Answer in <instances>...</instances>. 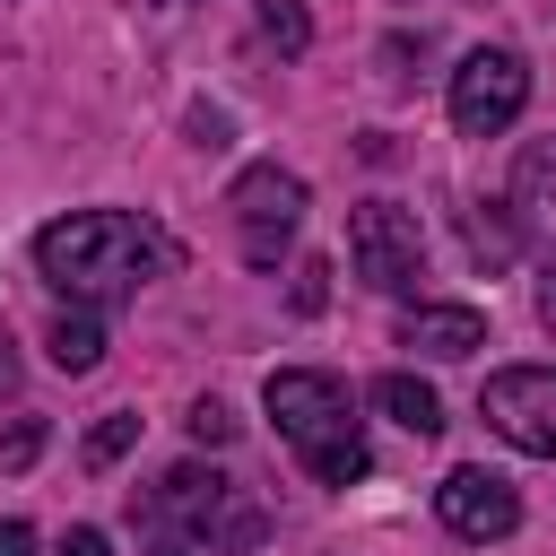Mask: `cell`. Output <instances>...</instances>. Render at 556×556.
I'll use <instances>...</instances> for the list:
<instances>
[{
  "label": "cell",
  "instance_id": "16",
  "mask_svg": "<svg viewBox=\"0 0 556 556\" xmlns=\"http://www.w3.org/2000/svg\"><path fill=\"white\" fill-rule=\"evenodd\" d=\"M182 426H191V443H208V452H217V443H235V408H226V400H191V417H182Z\"/></svg>",
  "mask_w": 556,
  "mask_h": 556
},
{
  "label": "cell",
  "instance_id": "1",
  "mask_svg": "<svg viewBox=\"0 0 556 556\" xmlns=\"http://www.w3.org/2000/svg\"><path fill=\"white\" fill-rule=\"evenodd\" d=\"M174 261V243L139 217V208H70L35 235V269L52 295H70L78 313H113L130 304L156 269Z\"/></svg>",
  "mask_w": 556,
  "mask_h": 556
},
{
  "label": "cell",
  "instance_id": "9",
  "mask_svg": "<svg viewBox=\"0 0 556 556\" xmlns=\"http://www.w3.org/2000/svg\"><path fill=\"white\" fill-rule=\"evenodd\" d=\"M513 235L547 261L556 278V139H530L521 165H513Z\"/></svg>",
  "mask_w": 556,
  "mask_h": 556
},
{
  "label": "cell",
  "instance_id": "18",
  "mask_svg": "<svg viewBox=\"0 0 556 556\" xmlns=\"http://www.w3.org/2000/svg\"><path fill=\"white\" fill-rule=\"evenodd\" d=\"M330 304V261H304L295 269V313H321Z\"/></svg>",
  "mask_w": 556,
  "mask_h": 556
},
{
  "label": "cell",
  "instance_id": "20",
  "mask_svg": "<svg viewBox=\"0 0 556 556\" xmlns=\"http://www.w3.org/2000/svg\"><path fill=\"white\" fill-rule=\"evenodd\" d=\"M0 556H35V530H26V521H9V513H0Z\"/></svg>",
  "mask_w": 556,
  "mask_h": 556
},
{
  "label": "cell",
  "instance_id": "4",
  "mask_svg": "<svg viewBox=\"0 0 556 556\" xmlns=\"http://www.w3.org/2000/svg\"><path fill=\"white\" fill-rule=\"evenodd\" d=\"M348 261L374 295H417L426 278V235H417V208L400 200H356L348 208Z\"/></svg>",
  "mask_w": 556,
  "mask_h": 556
},
{
  "label": "cell",
  "instance_id": "8",
  "mask_svg": "<svg viewBox=\"0 0 556 556\" xmlns=\"http://www.w3.org/2000/svg\"><path fill=\"white\" fill-rule=\"evenodd\" d=\"M434 513H443L452 539H478V547L521 530V495H513L504 469H452V478L434 486Z\"/></svg>",
  "mask_w": 556,
  "mask_h": 556
},
{
  "label": "cell",
  "instance_id": "19",
  "mask_svg": "<svg viewBox=\"0 0 556 556\" xmlns=\"http://www.w3.org/2000/svg\"><path fill=\"white\" fill-rule=\"evenodd\" d=\"M61 556H113V539H104V530H87V521H78V530H61Z\"/></svg>",
  "mask_w": 556,
  "mask_h": 556
},
{
  "label": "cell",
  "instance_id": "2",
  "mask_svg": "<svg viewBox=\"0 0 556 556\" xmlns=\"http://www.w3.org/2000/svg\"><path fill=\"white\" fill-rule=\"evenodd\" d=\"M130 530H139L148 556H252L269 539V513L235 478H217L200 460H174L148 495H130Z\"/></svg>",
  "mask_w": 556,
  "mask_h": 556
},
{
  "label": "cell",
  "instance_id": "7",
  "mask_svg": "<svg viewBox=\"0 0 556 556\" xmlns=\"http://www.w3.org/2000/svg\"><path fill=\"white\" fill-rule=\"evenodd\" d=\"M478 417H486L513 452L556 460V365H504V374H486Z\"/></svg>",
  "mask_w": 556,
  "mask_h": 556
},
{
  "label": "cell",
  "instance_id": "3",
  "mask_svg": "<svg viewBox=\"0 0 556 556\" xmlns=\"http://www.w3.org/2000/svg\"><path fill=\"white\" fill-rule=\"evenodd\" d=\"M261 408H269L278 443H287L321 486H356V478L374 469V452H365V417H356V391H348L339 374L278 365V374L261 382Z\"/></svg>",
  "mask_w": 556,
  "mask_h": 556
},
{
  "label": "cell",
  "instance_id": "12",
  "mask_svg": "<svg viewBox=\"0 0 556 556\" xmlns=\"http://www.w3.org/2000/svg\"><path fill=\"white\" fill-rule=\"evenodd\" d=\"M43 348H52V365H61V374H96V365H104V321L70 304V313L52 321V339H43Z\"/></svg>",
  "mask_w": 556,
  "mask_h": 556
},
{
  "label": "cell",
  "instance_id": "21",
  "mask_svg": "<svg viewBox=\"0 0 556 556\" xmlns=\"http://www.w3.org/2000/svg\"><path fill=\"white\" fill-rule=\"evenodd\" d=\"M0 391H17V348H9V330H0Z\"/></svg>",
  "mask_w": 556,
  "mask_h": 556
},
{
  "label": "cell",
  "instance_id": "10",
  "mask_svg": "<svg viewBox=\"0 0 556 556\" xmlns=\"http://www.w3.org/2000/svg\"><path fill=\"white\" fill-rule=\"evenodd\" d=\"M400 348H417V356H478L486 348V321H478V304H408L400 313Z\"/></svg>",
  "mask_w": 556,
  "mask_h": 556
},
{
  "label": "cell",
  "instance_id": "5",
  "mask_svg": "<svg viewBox=\"0 0 556 556\" xmlns=\"http://www.w3.org/2000/svg\"><path fill=\"white\" fill-rule=\"evenodd\" d=\"M226 217H235L243 261H252V269H278V252H287L295 226H304V182H295L287 165H243L235 191H226Z\"/></svg>",
  "mask_w": 556,
  "mask_h": 556
},
{
  "label": "cell",
  "instance_id": "11",
  "mask_svg": "<svg viewBox=\"0 0 556 556\" xmlns=\"http://www.w3.org/2000/svg\"><path fill=\"white\" fill-rule=\"evenodd\" d=\"M374 408H382L391 426H408L417 443H426V434H443V400H434L417 374H382V382H374Z\"/></svg>",
  "mask_w": 556,
  "mask_h": 556
},
{
  "label": "cell",
  "instance_id": "13",
  "mask_svg": "<svg viewBox=\"0 0 556 556\" xmlns=\"http://www.w3.org/2000/svg\"><path fill=\"white\" fill-rule=\"evenodd\" d=\"M469 252H478L486 269H504V261L521 252V235H513V208H469Z\"/></svg>",
  "mask_w": 556,
  "mask_h": 556
},
{
  "label": "cell",
  "instance_id": "14",
  "mask_svg": "<svg viewBox=\"0 0 556 556\" xmlns=\"http://www.w3.org/2000/svg\"><path fill=\"white\" fill-rule=\"evenodd\" d=\"M130 443H139V417H130V408H113V417H104V426L87 434V469H113V460H122Z\"/></svg>",
  "mask_w": 556,
  "mask_h": 556
},
{
  "label": "cell",
  "instance_id": "6",
  "mask_svg": "<svg viewBox=\"0 0 556 556\" xmlns=\"http://www.w3.org/2000/svg\"><path fill=\"white\" fill-rule=\"evenodd\" d=\"M521 104H530V61H521V52L478 43V52L452 70V122H460V139H495V130H513Z\"/></svg>",
  "mask_w": 556,
  "mask_h": 556
},
{
  "label": "cell",
  "instance_id": "15",
  "mask_svg": "<svg viewBox=\"0 0 556 556\" xmlns=\"http://www.w3.org/2000/svg\"><path fill=\"white\" fill-rule=\"evenodd\" d=\"M261 35H269L278 52H304V43H313V26H304L295 0H261Z\"/></svg>",
  "mask_w": 556,
  "mask_h": 556
},
{
  "label": "cell",
  "instance_id": "17",
  "mask_svg": "<svg viewBox=\"0 0 556 556\" xmlns=\"http://www.w3.org/2000/svg\"><path fill=\"white\" fill-rule=\"evenodd\" d=\"M35 452H43V417H17V426L0 434V469H26Z\"/></svg>",
  "mask_w": 556,
  "mask_h": 556
}]
</instances>
